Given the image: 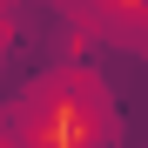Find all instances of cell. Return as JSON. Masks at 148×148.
<instances>
[{
  "label": "cell",
  "mask_w": 148,
  "mask_h": 148,
  "mask_svg": "<svg viewBox=\"0 0 148 148\" xmlns=\"http://www.w3.org/2000/svg\"><path fill=\"white\" fill-rule=\"evenodd\" d=\"M0 148H148V0H0Z\"/></svg>",
  "instance_id": "6da1fadb"
}]
</instances>
